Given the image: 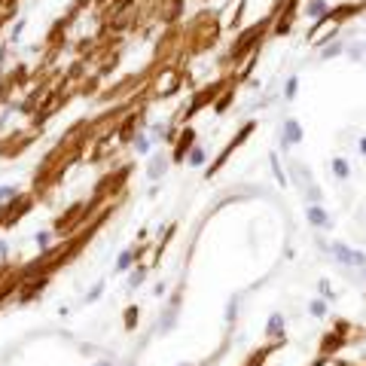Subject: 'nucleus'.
<instances>
[{
    "label": "nucleus",
    "instance_id": "nucleus-1",
    "mask_svg": "<svg viewBox=\"0 0 366 366\" xmlns=\"http://www.w3.org/2000/svg\"><path fill=\"white\" fill-rule=\"evenodd\" d=\"M333 250H336V253H339V260H345V262H354V265H363V257H360V253H354V250H348V247H342V244H336Z\"/></svg>",
    "mask_w": 366,
    "mask_h": 366
},
{
    "label": "nucleus",
    "instance_id": "nucleus-2",
    "mask_svg": "<svg viewBox=\"0 0 366 366\" xmlns=\"http://www.w3.org/2000/svg\"><path fill=\"white\" fill-rule=\"evenodd\" d=\"M284 131H287V140H290V144H296V140L302 137V134H299V125H296V122H287V125H284Z\"/></svg>",
    "mask_w": 366,
    "mask_h": 366
},
{
    "label": "nucleus",
    "instance_id": "nucleus-3",
    "mask_svg": "<svg viewBox=\"0 0 366 366\" xmlns=\"http://www.w3.org/2000/svg\"><path fill=\"white\" fill-rule=\"evenodd\" d=\"M308 217H312L314 223H323V220H327V217H323V210H317V208H312V210H308Z\"/></svg>",
    "mask_w": 366,
    "mask_h": 366
},
{
    "label": "nucleus",
    "instance_id": "nucleus-4",
    "mask_svg": "<svg viewBox=\"0 0 366 366\" xmlns=\"http://www.w3.org/2000/svg\"><path fill=\"white\" fill-rule=\"evenodd\" d=\"M336 174H339V177H345V174H348V165H345L342 159H336Z\"/></svg>",
    "mask_w": 366,
    "mask_h": 366
},
{
    "label": "nucleus",
    "instance_id": "nucleus-5",
    "mask_svg": "<svg viewBox=\"0 0 366 366\" xmlns=\"http://www.w3.org/2000/svg\"><path fill=\"white\" fill-rule=\"evenodd\" d=\"M189 162H192V165H202V162H205V156H202V150H195V153H192V159H189Z\"/></svg>",
    "mask_w": 366,
    "mask_h": 366
},
{
    "label": "nucleus",
    "instance_id": "nucleus-6",
    "mask_svg": "<svg viewBox=\"0 0 366 366\" xmlns=\"http://www.w3.org/2000/svg\"><path fill=\"white\" fill-rule=\"evenodd\" d=\"M323 12V3H312V16H320Z\"/></svg>",
    "mask_w": 366,
    "mask_h": 366
},
{
    "label": "nucleus",
    "instance_id": "nucleus-7",
    "mask_svg": "<svg viewBox=\"0 0 366 366\" xmlns=\"http://www.w3.org/2000/svg\"><path fill=\"white\" fill-rule=\"evenodd\" d=\"M9 195H12V189H9V186H3V189H0V199H9Z\"/></svg>",
    "mask_w": 366,
    "mask_h": 366
},
{
    "label": "nucleus",
    "instance_id": "nucleus-8",
    "mask_svg": "<svg viewBox=\"0 0 366 366\" xmlns=\"http://www.w3.org/2000/svg\"><path fill=\"white\" fill-rule=\"evenodd\" d=\"M360 147H363V153H366V140H363V144H360Z\"/></svg>",
    "mask_w": 366,
    "mask_h": 366
}]
</instances>
